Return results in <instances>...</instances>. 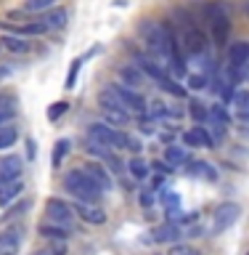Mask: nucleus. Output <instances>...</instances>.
<instances>
[{"label":"nucleus","instance_id":"f257e3e1","mask_svg":"<svg viewBox=\"0 0 249 255\" xmlns=\"http://www.w3.org/2000/svg\"><path fill=\"white\" fill-rule=\"evenodd\" d=\"M138 32H141V37L146 40V48H149L151 53H157L159 59L170 61L172 53H178V48H175L170 32H167L162 24H157V21H151V19H143Z\"/></svg>","mask_w":249,"mask_h":255},{"label":"nucleus","instance_id":"f03ea898","mask_svg":"<svg viewBox=\"0 0 249 255\" xmlns=\"http://www.w3.org/2000/svg\"><path fill=\"white\" fill-rule=\"evenodd\" d=\"M64 189H67L77 202L98 205V199L103 197V191L95 186L90 178H87V173L83 170V167H72V170L64 173Z\"/></svg>","mask_w":249,"mask_h":255},{"label":"nucleus","instance_id":"7ed1b4c3","mask_svg":"<svg viewBox=\"0 0 249 255\" xmlns=\"http://www.w3.org/2000/svg\"><path fill=\"white\" fill-rule=\"evenodd\" d=\"M87 138L103 143L106 149H125L127 146V135L119 133L117 128H111L109 123H90V128H87Z\"/></svg>","mask_w":249,"mask_h":255},{"label":"nucleus","instance_id":"20e7f679","mask_svg":"<svg viewBox=\"0 0 249 255\" xmlns=\"http://www.w3.org/2000/svg\"><path fill=\"white\" fill-rule=\"evenodd\" d=\"M45 215H48V223H56V226H64L67 231L75 229V210L72 205H67L61 197H51L45 202Z\"/></svg>","mask_w":249,"mask_h":255},{"label":"nucleus","instance_id":"39448f33","mask_svg":"<svg viewBox=\"0 0 249 255\" xmlns=\"http://www.w3.org/2000/svg\"><path fill=\"white\" fill-rule=\"evenodd\" d=\"M239 205H234V202H223V205H218V210L212 213V234H223L226 229H231L236 223V218H239Z\"/></svg>","mask_w":249,"mask_h":255},{"label":"nucleus","instance_id":"423d86ee","mask_svg":"<svg viewBox=\"0 0 249 255\" xmlns=\"http://www.w3.org/2000/svg\"><path fill=\"white\" fill-rule=\"evenodd\" d=\"M21 170H24V159L19 154H5L0 159V186L21 181Z\"/></svg>","mask_w":249,"mask_h":255},{"label":"nucleus","instance_id":"0eeeda50","mask_svg":"<svg viewBox=\"0 0 249 255\" xmlns=\"http://www.w3.org/2000/svg\"><path fill=\"white\" fill-rule=\"evenodd\" d=\"M109 88L125 101V107L130 109V112H146V99H143L138 91H133V88H127L122 83H111Z\"/></svg>","mask_w":249,"mask_h":255},{"label":"nucleus","instance_id":"6e6552de","mask_svg":"<svg viewBox=\"0 0 249 255\" xmlns=\"http://www.w3.org/2000/svg\"><path fill=\"white\" fill-rule=\"evenodd\" d=\"M151 234H154V242H159V245H178V239L183 237V229L172 221H165Z\"/></svg>","mask_w":249,"mask_h":255},{"label":"nucleus","instance_id":"1a4fd4ad","mask_svg":"<svg viewBox=\"0 0 249 255\" xmlns=\"http://www.w3.org/2000/svg\"><path fill=\"white\" fill-rule=\"evenodd\" d=\"M21 234H24L21 226H13V229L0 231V255H16V253H19L21 239H24Z\"/></svg>","mask_w":249,"mask_h":255},{"label":"nucleus","instance_id":"9d476101","mask_svg":"<svg viewBox=\"0 0 249 255\" xmlns=\"http://www.w3.org/2000/svg\"><path fill=\"white\" fill-rule=\"evenodd\" d=\"M72 210H75L83 221L93 223V226H101V223H106V213H103L98 205H90V202H75V205H72Z\"/></svg>","mask_w":249,"mask_h":255},{"label":"nucleus","instance_id":"9b49d317","mask_svg":"<svg viewBox=\"0 0 249 255\" xmlns=\"http://www.w3.org/2000/svg\"><path fill=\"white\" fill-rule=\"evenodd\" d=\"M83 170L87 173V178H90L95 186L103 191V194H106V191H111V186H114V183H111V175H109V170H106L103 165L87 162V165H83Z\"/></svg>","mask_w":249,"mask_h":255},{"label":"nucleus","instance_id":"f8f14e48","mask_svg":"<svg viewBox=\"0 0 249 255\" xmlns=\"http://www.w3.org/2000/svg\"><path fill=\"white\" fill-rule=\"evenodd\" d=\"M183 141H186L188 149H196V146H215L210 130H207V128H202V125H194L191 130L183 133Z\"/></svg>","mask_w":249,"mask_h":255},{"label":"nucleus","instance_id":"ddd939ff","mask_svg":"<svg viewBox=\"0 0 249 255\" xmlns=\"http://www.w3.org/2000/svg\"><path fill=\"white\" fill-rule=\"evenodd\" d=\"M133 59H135V67H138V69L143 72V75H149L151 80H157V83H162V80L167 77V75H165V67H162V64H157L154 59H149V56H141V53H135Z\"/></svg>","mask_w":249,"mask_h":255},{"label":"nucleus","instance_id":"4468645a","mask_svg":"<svg viewBox=\"0 0 249 255\" xmlns=\"http://www.w3.org/2000/svg\"><path fill=\"white\" fill-rule=\"evenodd\" d=\"M186 51H188V56H202L204 51H207V35L202 29H194L191 27L188 32H186Z\"/></svg>","mask_w":249,"mask_h":255},{"label":"nucleus","instance_id":"2eb2a0df","mask_svg":"<svg viewBox=\"0 0 249 255\" xmlns=\"http://www.w3.org/2000/svg\"><path fill=\"white\" fill-rule=\"evenodd\" d=\"M247 61H249V40L231 43V48H228V64L231 67H242Z\"/></svg>","mask_w":249,"mask_h":255},{"label":"nucleus","instance_id":"dca6fc26","mask_svg":"<svg viewBox=\"0 0 249 255\" xmlns=\"http://www.w3.org/2000/svg\"><path fill=\"white\" fill-rule=\"evenodd\" d=\"M210 29H212L215 43H218V45H226L228 32H231V19H228V16H218V19H210Z\"/></svg>","mask_w":249,"mask_h":255},{"label":"nucleus","instance_id":"f3484780","mask_svg":"<svg viewBox=\"0 0 249 255\" xmlns=\"http://www.w3.org/2000/svg\"><path fill=\"white\" fill-rule=\"evenodd\" d=\"M119 77L125 80L127 88H133V91H138L143 85V72L135 67V64H125V67H119Z\"/></svg>","mask_w":249,"mask_h":255},{"label":"nucleus","instance_id":"a211bd4d","mask_svg":"<svg viewBox=\"0 0 249 255\" xmlns=\"http://www.w3.org/2000/svg\"><path fill=\"white\" fill-rule=\"evenodd\" d=\"M151 117H157V120H180L183 109L170 107V104H165V101H154L151 104Z\"/></svg>","mask_w":249,"mask_h":255},{"label":"nucleus","instance_id":"6ab92c4d","mask_svg":"<svg viewBox=\"0 0 249 255\" xmlns=\"http://www.w3.org/2000/svg\"><path fill=\"white\" fill-rule=\"evenodd\" d=\"M165 162L170 165L172 170H175V167H180V165H188V149L172 146V143H170V146L165 149Z\"/></svg>","mask_w":249,"mask_h":255},{"label":"nucleus","instance_id":"aec40b11","mask_svg":"<svg viewBox=\"0 0 249 255\" xmlns=\"http://www.w3.org/2000/svg\"><path fill=\"white\" fill-rule=\"evenodd\" d=\"M103 112V123H109L111 128H122L130 123V112H125V109H111V107H101Z\"/></svg>","mask_w":249,"mask_h":255},{"label":"nucleus","instance_id":"412c9836","mask_svg":"<svg viewBox=\"0 0 249 255\" xmlns=\"http://www.w3.org/2000/svg\"><path fill=\"white\" fill-rule=\"evenodd\" d=\"M0 45L5 48V51L11 53H29V40L27 37H19V35H5L3 40H0Z\"/></svg>","mask_w":249,"mask_h":255},{"label":"nucleus","instance_id":"4be33fe9","mask_svg":"<svg viewBox=\"0 0 249 255\" xmlns=\"http://www.w3.org/2000/svg\"><path fill=\"white\" fill-rule=\"evenodd\" d=\"M127 170H130V175H133L135 181H146L149 173H151V165L143 157H133L130 162H127Z\"/></svg>","mask_w":249,"mask_h":255},{"label":"nucleus","instance_id":"5701e85b","mask_svg":"<svg viewBox=\"0 0 249 255\" xmlns=\"http://www.w3.org/2000/svg\"><path fill=\"white\" fill-rule=\"evenodd\" d=\"M188 173L196 175V178H207V181H218V170L210 162H188Z\"/></svg>","mask_w":249,"mask_h":255},{"label":"nucleus","instance_id":"b1692460","mask_svg":"<svg viewBox=\"0 0 249 255\" xmlns=\"http://www.w3.org/2000/svg\"><path fill=\"white\" fill-rule=\"evenodd\" d=\"M21 191H24V183H21V181H13V183H5V186H0V205L8 207L16 197L21 194Z\"/></svg>","mask_w":249,"mask_h":255},{"label":"nucleus","instance_id":"393cba45","mask_svg":"<svg viewBox=\"0 0 249 255\" xmlns=\"http://www.w3.org/2000/svg\"><path fill=\"white\" fill-rule=\"evenodd\" d=\"M43 21L48 29H61L64 24H67V11L64 8H51V11L43 13Z\"/></svg>","mask_w":249,"mask_h":255},{"label":"nucleus","instance_id":"a878e982","mask_svg":"<svg viewBox=\"0 0 249 255\" xmlns=\"http://www.w3.org/2000/svg\"><path fill=\"white\" fill-rule=\"evenodd\" d=\"M40 234L45 239H53V242H67L69 231L64 226H56V223H40Z\"/></svg>","mask_w":249,"mask_h":255},{"label":"nucleus","instance_id":"bb28decb","mask_svg":"<svg viewBox=\"0 0 249 255\" xmlns=\"http://www.w3.org/2000/svg\"><path fill=\"white\" fill-rule=\"evenodd\" d=\"M51 8H56V0H27L24 3V11H29V13H45Z\"/></svg>","mask_w":249,"mask_h":255},{"label":"nucleus","instance_id":"cd10ccee","mask_svg":"<svg viewBox=\"0 0 249 255\" xmlns=\"http://www.w3.org/2000/svg\"><path fill=\"white\" fill-rule=\"evenodd\" d=\"M207 120H212V123H220V125H231V115L226 112V107H223V104H212L210 107V117Z\"/></svg>","mask_w":249,"mask_h":255},{"label":"nucleus","instance_id":"c85d7f7f","mask_svg":"<svg viewBox=\"0 0 249 255\" xmlns=\"http://www.w3.org/2000/svg\"><path fill=\"white\" fill-rule=\"evenodd\" d=\"M16 138H19V133H16L13 125H3L0 128V149H11Z\"/></svg>","mask_w":249,"mask_h":255},{"label":"nucleus","instance_id":"c756f323","mask_svg":"<svg viewBox=\"0 0 249 255\" xmlns=\"http://www.w3.org/2000/svg\"><path fill=\"white\" fill-rule=\"evenodd\" d=\"M159 88H162V91H167V93H172V96H178V99H183V96H186V88H183L178 80H172V77H165L162 83H159Z\"/></svg>","mask_w":249,"mask_h":255},{"label":"nucleus","instance_id":"7c9ffc66","mask_svg":"<svg viewBox=\"0 0 249 255\" xmlns=\"http://www.w3.org/2000/svg\"><path fill=\"white\" fill-rule=\"evenodd\" d=\"M67 151H69V141L67 138L53 143V167H61V159L67 157Z\"/></svg>","mask_w":249,"mask_h":255},{"label":"nucleus","instance_id":"2f4dec72","mask_svg":"<svg viewBox=\"0 0 249 255\" xmlns=\"http://www.w3.org/2000/svg\"><path fill=\"white\" fill-rule=\"evenodd\" d=\"M231 101H234V107L239 112H249V88H239Z\"/></svg>","mask_w":249,"mask_h":255},{"label":"nucleus","instance_id":"473e14b6","mask_svg":"<svg viewBox=\"0 0 249 255\" xmlns=\"http://www.w3.org/2000/svg\"><path fill=\"white\" fill-rule=\"evenodd\" d=\"M188 112H191V117H194L196 123H202V120L210 117V109H207L202 101H188Z\"/></svg>","mask_w":249,"mask_h":255},{"label":"nucleus","instance_id":"72a5a7b5","mask_svg":"<svg viewBox=\"0 0 249 255\" xmlns=\"http://www.w3.org/2000/svg\"><path fill=\"white\" fill-rule=\"evenodd\" d=\"M87 151H90L93 157H101L103 162H106V159L111 157V149H106L103 143H98V141H90V138H87Z\"/></svg>","mask_w":249,"mask_h":255},{"label":"nucleus","instance_id":"f704fd0d","mask_svg":"<svg viewBox=\"0 0 249 255\" xmlns=\"http://www.w3.org/2000/svg\"><path fill=\"white\" fill-rule=\"evenodd\" d=\"M67 109H69L67 101H56V104H51V109H48V120H51V123H56V120H59Z\"/></svg>","mask_w":249,"mask_h":255},{"label":"nucleus","instance_id":"c9c22d12","mask_svg":"<svg viewBox=\"0 0 249 255\" xmlns=\"http://www.w3.org/2000/svg\"><path fill=\"white\" fill-rule=\"evenodd\" d=\"M210 85V77L207 75H188V88L191 91H202V88Z\"/></svg>","mask_w":249,"mask_h":255},{"label":"nucleus","instance_id":"e433bc0d","mask_svg":"<svg viewBox=\"0 0 249 255\" xmlns=\"http://www.w3.org/2000/svg\"><path fill=\"white\" fill-rule=\"evenodd\" d=\"M170 255H199V250L196 247H191V245H172L170 247Z\"/></svg>","mask_w":249,"mask_h":255},{"label":"nucleus","instance_id":"4c0bfd02","mask_svg":"<svg viewBox=\"0 0 249 255\" xmlns=\"http://www.w3.org/2000/svg\"><path fill=\"white\" fill-rule=\"evenodd\" d=\"M154 199H157V194L151 189H143L141 194H138V202H141V207H151L154 205Z\"/></svg>","mask_w":249,"mask_h":255},{"label":"nucleus","instance_id":"58836bf2","mask_svg":"<svg viewBox=\"0 0 249 255\" xmlns=\"http://www.w3.org/2000/svg\"><path fill=\"white\" fill-rule=\"evenodd\" d=\"M138 130H141L143 135H154V133H157V128H154V120H146V117H143L141 123H138Z\"/></svg>","mask_w":249,"mask_h":255},{"label":"nucleus","instance_id":"ea45409f","mask_svg":"<svg viewBox=\"0 0 249 255\" xmlns=\"http://www.w3.org/2000/svg\"><path fill=\"white\" fill-rule=\"evenodd\" d=\"M80 64H83V59H75V61H72V69H69V77H67V88H75V77H77Z\"/></svg>","mask_w":249,"mask_h":255},{"label":"nucleus","instance_id":"a19ab883","mask_svg":"<svg viewBox=\"0 0 249 255\" xmlns=\"http://www.w3.org/2000/svg\"><path fill=\"white\" fill-rule=\"evenodd\" d=\"M29 205H32V202H29V199H24V202H21L19 207H11V210H8V213H5V218H16V215H21L24 210H29Z\"/></svg>","mask_w":249,"mask_h":255},{"label":"nucleus","instance_id":"79ce46f5","mask_svg":"<svg viewBox=\"0 0 249 255\" xmlns=\"http://www.w3.org/2000/svg\"><path fill=\"white\" fill-rule=\"evenodd\" d=\"M51 255H67V245H64V242H53L51 245Z\"/></svg>","mask_w":249,"mask_h":255},{"label":"nucleus","instance_id":"37998d69","mask_svg":"<svg viewBox=\"0 0 249 255\" xmlns=\"http://www.w3.org/2000/svg\"><path fill=\"white\" fill-rule=\"evenodd\" d=\"M183 237H202V226H191L183 231Z\"/></svg>","mask_w":249,"mask_h":255},{"label":"nucleus","instance_id":"c03bdc74","mask_svg":"<svg viewBox=\"0 0 249 255\" xmlns=\"http://www.w3.org/2000/svg\"><path fill=\"white\" fill-rule=\"evenodd\" d=\"M13 115H16L13 109H8V112H0V128H3V123H8V120H11Z\"/></svg>","mask_w":249,"mask_h":255},{"label":"nucleus","instance_id":"a18cd8bd","mask_svg":"<svg viewBox=\"0 0 249 255\" xmlns=\"http://www.w3.org/2000/svg\"><path fill=\"white\" fill-rule=\"evenodd\" d=\"M11 104H13L11 99H0V112H8V109H13Z\"/></svg>","mask_w":249,"mask_h":255},{"label":"nucleus","instance_id":"49530a36","mask_svg":"<svg viewBox=\"0 0 249 255\" xmlns=\"http://www.w3.org/2000/svg\"><path fill=\"white\" fill-rule=\"evenodd\" d=\"M239 72H242V80H249V61L242 64V67H239Z\"/></svg>","mask_w":249,"mask_h":255},{"label":"nucleus","instance_id":"de8ad7c7","mask_svg":"<svg viewBox=\"0 0 249 255\" xmlns=\"http://www.w3.org/2000/svg\"><path fill=\"white\" fill-rule=\"evenodd\" d=\"M239 117H242L244 123H249V112H242V115H239Z\"/></svg>","mask_w":249,"mask_h":255},{"label":"nucleus","instance_id":"09e8293b","mask_svg":"<svg viewBox=\"0 0 249 255\" xmlns=\"http://www.w3.org/2000/svg\"><path fill=\"white\" fill-rule=\"evenodd\" d=\"M244 11H247V16H249V0H244Z\"/></svg>","mask_w":249,"mask_h":255},{"label":"nucleus","instance_id":"8fccbe9b","mask_svg":"<svg viewBox=\"0 0 249 255\" xmlns=\"http://www.w3.org/2000/svg\"><path fill=\"white\" fill-rule=\"evenodd\" d=\"M35 255H51V253H45V250H37Z\"/></svg>","mask_w":249,"mask_h":255},{"label":"nucleus","instance_id":"3c124183","mask_svg":"<svg viewBox=\"0 0 249 255\" xmlns=\"http://www.w3.org/2000/svg\"><path fill=\"white\" fill-rule=\"evenodd\" d=\"M247 255H249V250H247Z\"/></svg>","mask_w":249,"mask_h":255},{"label":"nucleus","instance_id":"603ef678","mask_svg":"<svg viewBox=\"0 0 249 255\" xmlns=\"http://www.w3.org/2000/svg\"><path fill=\"white\" fill-rule=\"evenodd\" d=\"M0 48H3V45H0Z\"/></svg>","mask_w":249,"mask_h":255}]
</instances>
